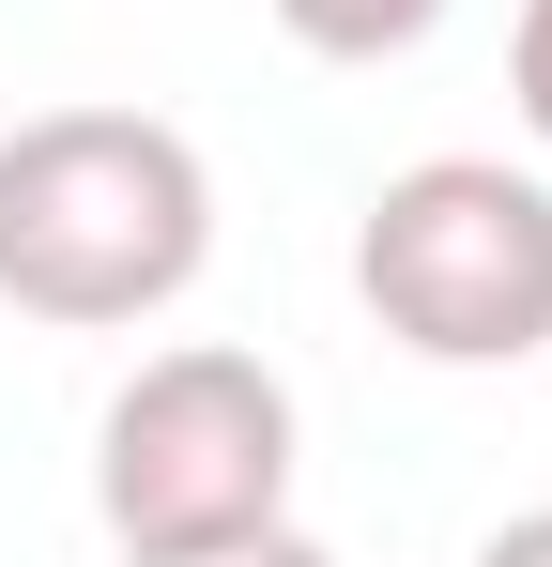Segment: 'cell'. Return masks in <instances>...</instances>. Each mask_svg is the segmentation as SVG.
I'll return each instance as SVG.
<instances>
[{"mask_svg":"<svg viewBox=\"0 0 552 567\" xmlns=\"http://www.w3.org/2000/svg\"><path fill=\"white\" fill-rule=\"evenodd\" d=\"M215 261V169L154 107H31L0 138V307L62 322V338H123L184 307Z\"/></svg>","mask_w":552,"mask_h":567,"instance_id":"1","label":"cell"},{"mask_svg":"<svg viewBox=\"0 0 552 567\" xmlns=\"http://www.w3.org/2000/svg\"><path fill=\"white\" fill-rule=\"evenodd\" d=\"M354 291L415 369L552 353V185L507 154H415L354 230Z\"/></svg>","mask_w":552,"mask_h":567,"instance_id":"2","label":"cell"},{"mask_svg":"<svg viewBox=\"0 0 552 567\" xmlns=\"http://www.w3.org/2000/svg\"><path fill=\"white\" fill-rule=\"evenodd\" d=\"M92 506H108L123 567L139 553H231V537L292 522V383L262 353H231V338L154 353L92 430Z\"/></svg>","mask_w":552,"mask_h":567,"instance_id":"3","label":"cell"},{"mask_svg":"<svg viewBox=\"0 0 552 567\" xmlns=\"http://www.w3.org/2000/svg\"><path fill=\"white\" fill-rule=\"evenodd\" d=\"M276 31H292L307 62H399V47L446 31V0H276Z\"/></svg>","mask_w":552,"mask_h":567,"instance_id":"4","label":"cell"},{"mask_svg":"<svg viewBox=\"0 0 552 567\" xmlns=\"http://www.w3.org/2000/svg\"><path fill=\"white\" fill-rule=\"evenodd\" d=\"M507 93H522V123L552 154V0H522V31H507Z\"/></svg>","mask_w":552,"mask_h":567,"instance_id":"5","label":"cell"},{"mask_svg":"<svg viewBox=\"0 0 552 567\" xmlns=\"http://www.w3.org/2000/svg\"><path fill=\"white\" fill-rule=\"evenodd\" d=\"M139 567H338V553L292 537V522H262V537H231V553H139Z\"/></svg>","mask_w":552,"mask_h":567,"instance_id":"6","label":"cell"},{"mask_svg":"<svg viewBox=\"0 0 552 567\" xmlns=\"http://www.w3.org/2000/svg\"><path fill=\"white\" fill-rule=\"evenodd\" d=\"M476 567H552V506H522V522H491V537H476Z\"/></svg>","mask_w":552,"mask_h":567,"instance_id":"7","label":"cell"}]
</instances>
